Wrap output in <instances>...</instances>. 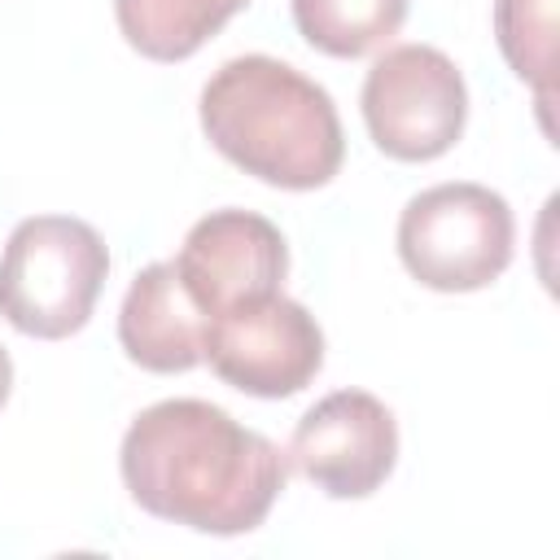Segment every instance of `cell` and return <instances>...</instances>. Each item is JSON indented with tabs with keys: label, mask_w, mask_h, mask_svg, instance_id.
<instances>
[{
	"label": "cell",
	"mask_w": 560,
	"mask_h": 560,
	"mask_svg": "<svg viewBox=\"0 0 560 560\" xmlns=\"http://www.w3.org/2000/svg\"><path fill=\"white\" fill-rule=\"evenodd\" d=\"M118 472L149 516L236 538L276 508L289 455L206 398H162L127 424Z\"/></svg>",
	"instance_id": "6da1fadb"
},
{
	"label": "cell",
	"mask_w": 560,
	"mask_h": 560,
	"mask_svg": "<svg viewBox=\"0 0 560 560\" xmlns=\"http://www.w3.org/2000/svg\"><path fill=\"white\" fill-rule=\"evenodd\" d=\"M206 140L245 175L311 192L346 162V136L332 96L280 57L245 52L223 61L201 88Z\"/></svg>",
	"instance_id": "7a4b0ae2"
},
{
	"label": "cell",
	"mask_w": 560,
	"mask_h": 560,
	"mask_svg": "<svg viewBox=\"0 0 560 560\" xmlns=\"http://www.w3.org/2000/svg\"><path fill=\"white\" fill-rule=\"evenodd\" d=\"M109 276L101 232L74 214L22 219L0 254V315L35 341L79 332Z\"/></svg>",
	"instance_id": "3957f363"
},
{
	"label": "cell",
	"mask_w": 560,
	"mask_h": 560,
	"mask_svg": "<svg viewBox=\"0 0 560 560\" xmlns=\"http://www.w3.org/2000/svg\"><path fill=\"white\" fill-rule=\"evenodd\" d=\"M516 245L512 206L472 179L416 192L398 214V258L433 293H477L494 284Z\"/></svg>",
	"instance_id": "277c9868"
},
{
	"label": "cell",
	"mask_w": 560,
	"mask_h": 560,
	"mask_svg": "<svg viewBox=\"0 0 560 560\" xmlns=\"http://www.w3.org/2000/svg\"><path fill=\"white\" fill-rule=\"evenodd\" d=\"M359 109L372 144L394 162H433L455 149L468 122V88L459 66L433 44H398L381 52L363 79Z\"/></svg>",
	"instance_id": "5b68a950"
},
{
	"label": "cell",
	"mask_w": 560,
	"mask_h": 560,
	"mask_svg": "<svg viewBox=\"0 0 560 560\" xmlns=\"http://www.w3.org/2000/svg\"><path fill=\"white\" fill-rule=\"evenodd\" d=\"M206 363L249 398H293L324 368V328L302 302L271 293L206 324Z\"/></svg>",
	"instance_id": "8992f818"
},
{
	"label": "cell",
	"mask_w": 560,
	"mask_h": 560,
	"mask_svg": "<svg viewBox=\"0 0 560 560\" xmlns=\"http://www.w3.org/2000/svg\"><path fill=\"white\" fill-rule=\"evenodd\" d=\"M284 455L328 499H368L398 464V420L368 389H332L298 420Z\"/></svg>",
	"instance_id": "52a82bcc"
},
{
	"label": "cell",
	"mask_w": 560,
	"mask_h": 560,
	"mask_svg": "<svg viewBox=\"0 0 560 560\" xmlns=\"http://www.w3.org/2000/svg\"><path fill=\"white\" fill-rule=\"evenodd\" d=\"M171 262L201 315L214 319L258 298L284 293L289 245L271 219L228 206L197 219Z\"/></svg>",
	"instance_id": "ba28073f"
},
{
	"label": "cell",
	"mask_w": 560,
	"mask_h": 560,
	"mask_svg": "<svg viewBox=\"0 0 560 560\" xmlns=\"http://www.w3.org/2000/svg\"><path fill=\"white\" fill-rule=\"evenodd\" d=\"M206 315L188 298L175 262H149L122 293L118 346L144 372L175 376L206 363Z\"/></svg>",
	"instance_id": "9c48e42d"
},
{
	"label": "cell",
	"mask_w": 560,
	"mask_h": 560,
	"mask_svg": "<svg viewBox=\"0 0 560 560\" xmlns=\"http://www.w3.org/2000/svg\"><path fill=\"white\" fill-rule=\"evenodd\" d=\"M254 0H114L122 39L149 61H188Z\"/></svg>",
	"instance_id": "30bf717a"
},
{
	"label": "cell",
	"mask_w": 560,
	"mask_h": 560,
	"mask_svg": "<svg viewBox=\"0 0 560 560\" xmlns=\"http://www.w3.org/2000/svg\"><path fill=\"white\" fill-rule=\"evenodd\" d=\"M411 0H293L298 35L324 57H368L407 22Z\"/></svg>",
	"instance_id": "8fae6325"
},
{
	"label": "cell",
	"mask_w": 560,
	"mask_h": 560,
	"mask_svg": "<svg viewBox=\"0 0 560 560\" xmlns=\"http://www.w3.org/2000/svg\"><path fill=\"white\" fill-rule=\"evenodd\" d=\"M494 39L521 83L538 92L542 127L551 131V70H556V0H494Z\"/></svg>",
	"instance_id": "7c38bea8"
},
{
	"label": "cell",
	"mask_w": 560,
	"mask_h": 560,
	"mask_svg": "<svg viewBox=\"0 0 560 560\" xmlns=\"http://www.w3.org/2000/svg\"><path fill=\"white\" fill-rule=\"evenodd\" d=\"M9 389H13V359H9V350L0 346V407L9 402Z\"/></svg>",
	"instance_id": "4fadbf2b"
}]
</instances>
